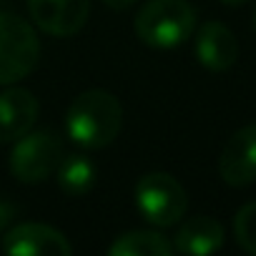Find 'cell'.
Listing matches in <instances>:
<instances>
[{"label": "cell", "mask_w": 256, "mask_h": 256, "mask_svg": "<svg viewBox=\"0 0 256 256\" xmlns=\"http://www.w3.org/2000/svg\"><path fill=\"white\" fill-rule=\"evenodd\" d=\"M234 236L246 254L256 256V204H246L238 208L234 218Z\"/></svg>", "instance_id": "cell-14"}, {"label": "cell", "mask_w": 256, "mask_h": 256, "mask_svg": "<svg viewBox=\"0 0 256 256\" xmlns=\"http://www.w3.org/2000/svg\"><path fill=\"white\" fill-rule=\"evenodd\" d=\"M136 208L151 226L171 228L186 216L188 196L171 174L154 171L136 184Z\"/></svg>", "instance_id": "cell-4"}, {"label": "cell", "mask_w": 256, "mask_h": 256, "mask_svg": "<svg viewBox=\"0 0 256 256\" xmlns=\"http://www.w3.org/2000/svg\"><path fill=\"white\" fill-rule=\"evenodd\" d=\"M218 174L234 188L256 184V123L238 128L226 141L218 156Z\"/></svg>", "instance_id": "cell-8"}, {"label": "cell", "mask_w": 256, "mask_h": 256, "mask_svg": "<svg viewBox=\"0 0 256 256\" xmlns=\"http://www.w3.org/2000/svg\"><path fill=\"white\" fill-rule=\"evenodd\" d=\"M141 43L156 50L184 46L196 30V8L188 0H148L134 20Z\"/></svg>", "instance_id": "cell-2"}, {"label": "cell", "mask_w": 256, "mask_h": 256, "mask_svg": "<svg viewBox=\"0 0 256 256\" xmlns=\"http://www.w3.org/2000/svg\"><path fill=\"white\" fill-rule=\"evenodd\" d=\"M120 128L123 106L113 93L103 88L80 93L66 113V134L73 144H78L86 151L110 146L118 138Z\"/></svg>", "instance_id": "cell-1"}, {"label": "cell", "mask_w": 256, "mask_h": 256, "mask_svg": "<svg viewBox=\"0 0 256 256\" xmlns=\"http://www.w3.org/2000/svg\"><path fill=\"white\" fill-rule=\"evenodd\" d=\"M53 176L58 178V186L63 188V194L76 196V198L93 191V186L98 181L96 164L83 154H66Z\"/></svg>", "instance_id": "cell-12"}, {"label": "cell", "mask_w": 256, "mask_h": 256, "mask_svg": "<svg viewBox=\"0 0 256 256\" xmlns=\"http://www.w3.org/2000/svg\"><path fill=\"white\" fill-rule=\"evenodd\" d=\"M196 58L211 73H224L238 60V40L224 23H204L196 33Z\"/></svg>", "instance_id": "cell-10"}, {"label": "cell", "mask_w": 256, "mask_h": 256, "mask_svg": "<svg viewBox=\"0 0 256 256\" xmlns=\"http://www.w3.org/2000/svg\"><path fill=\"white\" fill-rule=\"evenodd\" d=\"M66 156L63 138L50 131V128H40V131H30L16 141V148L10 154V174L23 181V184H40L50 178Z\"/></svg>", "instance_id": "cell-5"}, {"label": "cell", "mask_w": 256, "mask_h": 256, "mask_svg": "<svg viewBox=\"0 0 256 256\" xmlns=\"http://www.w3.org/2000/svg\"><path fill=\"white\" fill-rule=\"evenodd\" d=\"M16 216H18V206L6 201V198H0V234L8 231V226L16 221Z\"/></svg>", "instance_id": "cell-15"}, {"label": "cell", "mask_w": 256, "mask_h": 256, "mask_svg": "<svg viewBox=\"0 0 256 256\" xmlns=\"http://www.w3.org/2000/svg\"><path fill=\"white\" fill-rule=\"evenodd\" d=\"M40 103L28 88L6 86L0 93V144H16L38 120Z\"/></svg>", "instance_id": "cell-9"}, {"label": "cell", "mask_w": 256, "mask_h": 256, "mask_svg": "<svg viewBox=\"0 0 256 256\" xmlns=\"http://www.w3.org/2000/svg\"><path fill=\"white\" fill-rule=\"evenodd\" d=\"M224 226L211 216H194L181 224L178 234L174 236V248L191 256H208L224 246Z\"/></svg>", "instance_id": "cell-11"}, {"label": "cell", "mask_w": 256, "mask_h": 256, "mask_svg": "<svg viewBox=\"0 0 256 256\" xmlns=\"http://www.w3.org/2000/svg\"><path fill=\"white\" fill-rule=\"evenodd\" d=\"M40 60V40L30 23L0 13V86H16L28 78Z\"/></svg>", "instance_id": "cell-3"}, {"label": "cell", "mask_w": 256, "mask_h": 256, "mask_svg": "<svg viewBox=\"0 0 256 256\" xmlns=\"http://www.w3.org/2000/svg\"><path fill=\"white\" fill-rule=\"evenodd\" d=\"M3 251L10 256H70L73 246L63 231L48 224L26 221L3 234Z\"/></svg>", "instance_id": "cell-6"}, {"label": "cell", "mask_w": 256, "mask_h": 256, "mask_svg": "<svg viewBox=\"0 0 256 256\" xmlns=\"http://www.w3.org/2000/svg\"><path fill=\"white\" fill-rule=\"evenodd\" d=\"M224 6H231V8H238V6H246L248 0H221Z\"/></svg>", "instance_id": "cell-17"}, {"label": "cell", "mask_w": 256, "mask_h": 256, "mask_svg": "<svg viewBox=\"0 0 256 256\" xmlns=\"http://www.w3.org/2000/svg\"><path fill=\"white\" fill-rule=\"evenodd\" d=\"M254 28H256V13H254Z\"/></svg>", "instance_id": "cell-18"}, {"label": "cell", "mask_w": 256, "mask_h": 256, "mask_svg": "<svg viewBox=\"0 0 256 256\" xmlns=\"http://www.w3.org/2000/svg\"><path fill=\"white\" fill-rule=\"evenodd\" d=\"M103 3L108 8H113V10H126V8H131L136 0H103Z\"/></svg>", "instance_id": "cell-16"}, {"label": "cell", "mask_w": 256, "mask_h": 256, "mask_svg": "<svg viewBox=\"0 0 256 256\" xmlns=\"http://www.w3.org/2000/svg\"><path fill=\"white\" fill-rule=\"evenodd\" d=\"M33 23L53 38H73L90 16V0H28Z\"/></svg>", "instance_id": "cell-7"}, {"label": "cell", "mask_w": 256, "mask_h": 256, "mask_svg": "<svg viewBox=\"0 0 256 256\" xmlns=\"http://www.w3.org/2000/svg\"><path fill=\"white\" fill-rule=\"evenodd\" d=\"M174 251V241L158 231H128L108 248L110 256H171Z\"/></svg>", "instance_id": "cell-13"}]
</instances>
